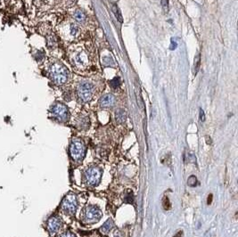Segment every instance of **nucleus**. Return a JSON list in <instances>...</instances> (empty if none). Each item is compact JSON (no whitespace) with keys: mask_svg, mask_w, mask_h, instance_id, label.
Segmentation results:
<instances>
[{"mask_svg":"<svg viewBox=\"0 0 238 237\" xmlns=\"http://www.w3.org/2000/svg\"><path fill=\"white\" fill-rule=\"evenodd\" d=\"M212 201V194H210L209 197H208V204H211Z\"/></svg>","mask_w":238,"mask_h":237,"instance_id":"23","label":"nucleus"},{"mask_svg":"<svg viewBox=\"0 0 238 237\" xmlns=\"http://www.w3.org/2000/svg\"><path fill=\"white\" fill-rule=\"evenodd\" d=\"M71 61L73 65H75L77 68L84 69L88 64V55L87 52L83 48H75L73 49L71 54Z\"/></svg>","mask_w":238,"mask_h":237,"instance_id":"3","label":"nucleus"},{"mask_svg":"<svg viewBox=\"0 0 238 237\" xmlns=\"http://www.w3.org/2000/svg\"><path fill=\"white\" fill-rule=\"evenodd\" d=\"M102 178V170L98 167L88 168L84 174V179L88 186H97Z\"/></svg>","mask_w":238,"mask_h":237,"instance_id":"4","label":"nucleus"},{"mask_svg":"<svg viewBox=\"0 0 238 237\" xmlns=\"http://www.w3.org/2000/svg\"><path fill=\"white\" fill-rule=\"evenodd\" d=\"M187 159L189 162H193V163H194V162L196 161V158H195L194 154H193L192 152H187Z\"/></svg>","mask_w":238,"mask_h":237,"instance_id":"16","label":"nucleus"},{"mask_svg":"<svg viewBox=\"0 0 238 237\" xmlns=\"http://www.w3.org/2000/svg\"><path fill=\"white\" fill-rule=\"evenodd\" d=\"M51 113L57 121L62 122L66 121L69 118V111L67 107L63 103H55L51 108Z\"/></svg>","mask_w":238,"mask_h":237,"instance_id":"8","label":"nucleus"},{"mask_svg":"<svg viewBox=\"0 0 238 237\" xmlns=\"http://www.w3.org/2000/svg\"><path fill=\"white\" fill-rule=\"evenodd\" d=\"M196 65V67H194V70H195V73L197 72V70H198V67L200 65V55H198L197 57L194 59V66Z\"/></svg>","mask_w":238,"mask_h":237,"instance_id":"17","label":"nucleus"},{"mask_svg":"<svg viewBox=\"0 0 238 237\" xmlns=\"http://www.w3.org/2000/svg\"><path fill=\"white\" fill-rule=\"evenodd\" d=\"M162 206H163V208H164V210H169L170 209V207H171V204H170V201H169V199L168 198L167 196H165L164 198H163V201H162Z\"/></svg>","mask_w":238,"mask_h":237,"instance_id":"15","label":"nucleus"},{"mask_svg":"<svg viewBox=\"0 0 238 237\" xmlns=\"http://www.w3.org/2000/svg\"><path fill=\"white\" fill-rule=\"evenodd\" d=\"M61 208L65 213H67L69 215L75 214L78 209V198L76 194H74L72 192L68 193L63 200Z\"/></svg>","mask_w":238,"mask_h":237,"instance_id":"5","label":"nucleus"},{"mask_svg":"<svg viewBox=\"0 0 238 237\" xmlns=\"http://www.w3.org/2000/svg\"><path fill=\"white\" fill-rule=\"evenodd\" d=\"M77 94L79 99L82 103L89 102L94 95V86L88 82L80 83L78 87Z\"/></svg>","mask_w":238,"mask_h":237,"instance_id":"7","label":"nucleus"},{"mask_svg":"<svg viewBox=\"0 0 238 237\" xmlns=\"http://www.w3.org/2000/svg\"><path fill=\"white\" fill-rule=\"evenodd\" d=\"M113 226H114V223H113V221L109 218V219H108V220H107V221H106V222H105V223L101 226L100 231H101V233H103V235H107L110 231L113 228Z\"/></svg>","mask_w":238,"mask_h":237,"instance_id":"11","label":"nucleus"},{"mask_svg":"<svg viewBox=\"0 0 238 237\" xmlns=\"http://www.w3.org/2000/svg\"><path fill=\"white\" fill-rule=\"evenodd\" d=\"M74 18H75V20L78 21L82 22V21H84L86 20V15H85V13H82L81 11L78 10V11H76L75 13H74Z\"/></svg>","mask_w":238,"mask_h":237,"instance_id":"13","label":"nucleus"},{"mask_svg":"<svg viewBox=\"0 0 238 237\" xmlns=\"http://www.w3.org/2000/svg\"><path fill=\"white\" fill-rule=\"evenodd\" d=\"M163 7H168V0H161Z\"/></svg>","mask_w":238,"mask_h":237,"instance_id":"22","label":"nucleus"},{"mask_svg":"<svg viewBox=\"0 0 238 237\" xmlns=\"http://www.w3.org/2000/svg\"><path fill=\"white\" fill-rule=\"evenodd\" d=\"M200 120H201V121H205L204 112H203V111L202 109L200 110Z\"/></svg>","mask_w":238,"mask_h":237,"instance_id":"21","label":"nucleus"},{"mask_svg":"<svg viewBox=\"0 0 238 237\" xmlns=\"http://www.w3.org/2000/svg\"><path fill=\"white\" fill-rule=\"evenodd\" d=\"M103 216L100 209L95 206H88L84 210L83 221L86 224H95L98 222Z\"/></svg>","mask_w":238,"mask_h":237,"instance_id":"6","label":"nucleus"},{"mask_svg":"<svg viewBox=\"0 0 238 237\" xmlns=\"http://www.w3.org/2000/svg\"><path fill=\"white\" fill-rule=\"evenodd\" d=\"M113 11H114V13H115L116 17L119 19V21H121V22H122V18H121V15L120 14V12H119V10H118V8L116 9V7H113Z\"/></svg>","mask_w":238,"mask_h":237,"instance_id":"18","label":"nucleus"},{"mask_svg":"<svg viewBox=\"0 0 238 237\" xmlns=\"http://www.w3.org/2000/svg\"><path fill=\"white\" fill-rule=\"evenodd\" d=\"M60 237H76L74 234H72L71 232H66L64 234H63Z\"/></svg>","mask_w":238,"mask_h":237,"instance_id":"20","label":"nucleus"},{"mask_svg":"<svg viewBox=\"0 0 238 237\" xmlns=\"http://www.w3.org/2000/svg\"><path fill=\"white\" fill-rule=\"evenodd\" d=\"M49 77L55 85L62 86L68 80V70L62 64L55 63L49 68Z\"/></svg>","mask_w":238,"mask_h":237,"instance_id":"1","label":"nucleus"},{"mask_svg":"<svg viewBox=\"0 0 238 237\" xmlns=\"http://www.w3.org/2000/svg\"><path fill=\"white\" fill-rule=\"evenodd\" d=\"M127 119V113L123 109H119L116 111L115 112V120L116 121L120 124H121L123 122H125Z\"/></svg>","mask_w":238,"mask_h":237,"instance_id":"12","label":"nucleus"},{"mask_svg":"<svg viewBox=\"0 0 238 237\" xmlns=\"http://www.w3.org/2000/svg\"><path fill=\"white\" fill-rule=\"evenodd\" d=\"M62 225H63L62 219L59 217H56V216L51 217L47 220V223H46L47 230L49 232V234L51 235H55L58 231L60 230V228L62 227Z\"/></svg>","mask_w":238,"mask_h":237,"instance_id":"9","label":"nucleus"},{"mask_svg":"<svg viewBox=\"0 0 238 237\" xmlns=\"http://www.w3.org/2000/svg\"><path fill=\"white\" fill-rule=\"evenodd\" d=\"M182 235H183V232H182V231H179L174 237H182Z\"/></svg>","mask_w":238,"mask_h":237,"instance_id":"24","label":"nucleus"},{"mask_svg":"<svg viewBox=\"0 0 238 237\" xmlns=\"http://www.w3.org/2000/svg\"><path fill=\"white\" fill-rule=\"evenodd\" d=\"M34 1L38 6H45L48 0H34Z\"/></svg>","mask_w":238,"mask_h":237,"instance_id":"19","label":"nucleus"},{"mask_svg":"<svg viewBox=\"0 0 238 237\" xmlns=\"http://www.w3.org/2000/svg\"><path fill=\"white\" fill-rule=\"evenodd\" d=\"M87 148L84 142L79 138L73 139L70 145V154L72 160L76 162L82 161L86 155Z\"/></svg>","mask_w":238,"mask_h":237,"instance_id":"2","label":"nucleus"},{"mask_svg":"<svg viewBox=\"0 0 238 237\" xmlns=\"http://www.w3.org/2000/svg\"><path fill=\"white\" fill-rule=\"evenodd\" d=\"M115 97L112 94H106V95L102 96L99 100L100 106L103 107V108H108V107L113 106L115 104Z\"/></svg>","mask_w":238,"mask_h":237,"instance_id":"10","label":"nucleus"},{"mask_svg":"<svg viewBox=\"0 0 238 237\" xmlns=\"http://www.w3.org/2000/svg\"><path fill=\"white\" fill-rule=\"evenodd\" d=\"M187 185L191 187H194L197 185V178L194 176H190L187 179Z\"/></svg>","mask_w":238,"mask_h":237,"instance_id":"14","label":"nucleus"}]
</instances>
